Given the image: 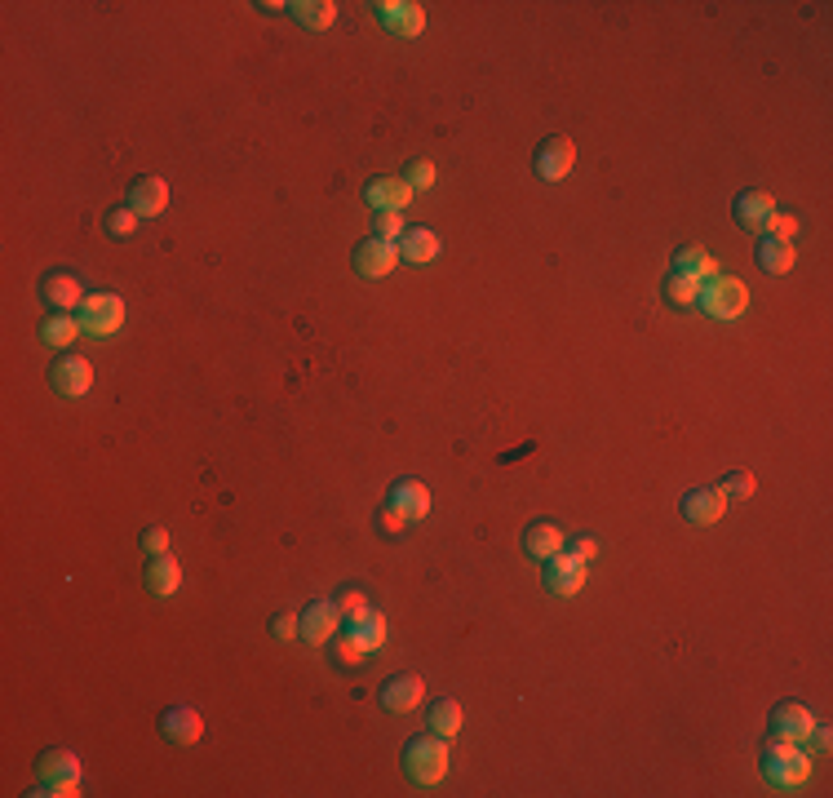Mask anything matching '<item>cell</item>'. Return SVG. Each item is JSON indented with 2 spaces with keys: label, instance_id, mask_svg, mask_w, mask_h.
I'll use <instances>...</instances> for the list:
<instances>
[{
  "label": "cell",
  "instance_id": "obj_7",
  "mask_svg": "<svg viewBox=\"0 0 833 798\" xmlns=\"http://www.w3.org/2000/svg\"><path fill=\"white\" fill-rule=\"evenodd\" d=\"M585 577H590V564H581V559H572L568 550H559L554 559H545V586H550V595H577L585 586Z\"/></svg>",
  "mask_w": 833,
  "mask_h": 798
},
{
  "label": "cell",
  "instance_id": "obj_40",
  "mask_svg": "<svg viewBox=\"0 0 833 798\" xmlns=\"http://www.w3.org/2000/svg\"><path fill=\"white\" fill-rule=\"evenodd\" d=\"M807 741H811V750H816V754H829V745H833V732H829V728H811V736H807Z\"/></svg>",
  "mask_w": 833,
  "mask_h": 798
},
{
  "label": "cell",
  "instance_id": "obj_32",
  "mask_svg": "<svg viewBox=\"0 0 833 798\" xmlns=\"http://www.w3.org/2000/svg\"><path fill=\"white\" fill-rule=\"evenodd\" d=\"M333 657H337V665H346V670H355V665H364V657H368V652H364V643H359L355 634L346 630V639H342V643H337V648H333Z\"/></svg>",
  "mask_w": 833,
  "mask_h": 798
},
{
  "label": "cell",
  "instance_id": "obj_26",
  "mask_svg": "<svg viewBox=\"0 0 833 798\" xmlns=\"http://www.w3.org/2000/svg\"><path fill=\"white\" fill-rule=\"evenodd\" d=\"M674 271H687V275H696V280H714V275H718V262L709 258L701 244H687V249H678Z\"/></svg>",
  "mask_w": 833,
  "mask_h": 798
},
{
  "label": "cell",
  "instance_id": "obj_2",
  "mask_svg": "<svg viewBox=\"0 0 833 798\" xmlns=\"http://www.w3.org/2000/svg\"><path fill=\"white\" fill-rule=\"evenodd\" d=\"M448 763H452V750L444 736H417L404 750V767L417 785H439L448 776Z\"/></svg>",
  "mask_w": 833,
  "mask_h": 798
},
{
  "label": "cell",
  "instance_id": "obj_14",
  "mask_svg": "<svg viewBox=\"0 0 833 798\" xmlns=\"http://www.w3.org/2000/svg\"><path fill=\"white\" fill-rule=\"evenodd\" d=\"M572 165H577V147H572V138H550L537 156V173L545 182H563L572 173Z\"/></svg>",
  "mask_w": 833,
  "mask_h": 798
},
{
  "label": "cell",
  "instance_id": "obj_1",
  "mask_svg": "<svg viewBox=\"0 0 833 798\" xmlns=\"http://www.w3.org/2000/svg\"><path fill=\"white\" fill-rule=\"evenodd\" d=\"M763 776L771 785H776L780 794H794L798 785H807L811 781V759H807V750L794 741H780V736H771V745H767V759H763Z\"/></svg>",
  "mask_w": 833,
  "mask_h": 798
},
{
  "label": "cell",
  "instance_id": "obj_27",
  "mask_svg": "<svg viewBox=\"0 0 833 798\" xmlns=\"http://www.w3.org/2000/svg\"><path fill=\"white\" fill-rule=\"evenodd\" d=\"M351 634H355L359 643H364V652H377V648H386L390 626H386V617H382V612H368L364 621H351Z\"/></svg>",
  "mask_w": 833,
  "mask_h": 798
},
{
  "label": "cell",
  "instance_id": "obj_28",
  "mask_svg": "<svg viewBox=\"0 0 833 798\" xmlns=\"http://www.w3.org/2000/svg\"><path fill=\"white\" fill-rule=\"evenodd\" d=\"M430 732L444 736V741H452V736L461 732V705L452 701V697H444V701L430 705Z\"/></svg>",
  "mask_w": 833,
  "mask_h": 798
},
{
  "label": "cell",
  "instance_id": "obj_3",
  "mask_svg": "<svg viewBox=\"0 0 833 798\" xmlns=\"http://www.w3.org/2000/svg\"><path fill=\"white\" fill-rule=\"evenodd\" d=\"M701 306L714 320H740L749 311V289L736 275H714V280L701 284Z\"/></svg>",
  "mask_w": 833,
  "mask_h": 798
},
{
  "label": "cell",
  "instance_id": "obj_11",
  "mask_svg": "<svg viewBox=\"0 0 833 798\" xmlns=\"http://www.w3.org/2000/svg\"><path fill=\"white\" fill-rule=\"evenodd\" d=\"M40 781L45 785H63L67 798H76L80 794V759L71 750H49L45 759H40Z\"/></svg>",
  "mask_w": 833,
  "mask_h": 798
},
{
  "label": "cell",
  "instance_id": "obj_38",
  "mask_svg": "<svg viewBox=\"0 0 833 798\" xmlns=\"http://www.w3.org/2000/svg\"><path fill=\"white\" fill-rule=\"evenodd\" d=\"M142 546L151 550V555H169V528H147V537H142Z\"/></svg>",
  "mask_w": 833,
  "mask_h": 798
},
{
  "label": "cell",
  "instance_id": "obj_21",
  "mask_svg": "<svg viewBox=\"0 0 833 798\" xmlns=\"http://www.w3.org/2000/svg\"><path fill=\"white\" fill-rule=\"evenodd\" d=\"M771 213H776V200H771L767 191H745V196L736 200V222L749 231H767Z\"/></svg>",
  "mask_w": 833,
  "mask_h": 798
},
{
  "label": "cell",
  "instance_id": "obj_31",
  "mask_svg": "<svg viewBox=\"0 0 833 798\" xmlns=\"http://www.w3.org/2000/svg\"><path fill=\"white\" fill-rule=\"evenodd\" d=\"M718 488H723V497H727V501H749L758 484H754V475H749V470H736V475H727Z\"/></svg>",
  "mask_w": 833,
  "mask_h": 798
},
{
  "label": "cell",
  "instance_id": "obj_17",
  "mask_svg": "<svg viewBox=\"0 0 833 798\" xmlns=\"http://www.w3.org/2000/svg\"><path fill=\"white\" fill-rule=\"evenodd\" d=\"M390 510H399L404 519H426L430 515V488L417 484V479H399L395 488H390Z\"/></svg>",
  "mask_w": 833,
  "mask_h": 798
},
{
  "label": "cell",
  "instance_id": "obj_13",
  "mask_svg": "<svg viewBox=\"0 0 833 798\" xmlns=\"http://www.w3.org/2000/svg\"><path fill=\"white\" fill-rule=\"evenodd\" d=\"M160 732L169 736L173 745H195L204 736V719L200 710H191V705H169L160 719Z\"/></svg>",
  "mask_w": 833,
  "mask_h": 798
},
{
  "label": "cell",
  "instance_id": "obj_29",
  "mask_svg": "<svg viewBox=\"0 0 833 798\" xmlns=\"http://www.w3.org/2000/svg\"><path fill=\"white\" fill-rule=\"evenodd\" d=\"M701 284L705 280H696V275L674 271L670 280H665V298H670L674 306H696V302H701Z\"/></svg>",
  "mask_w": 833,
  "mask_h": 798
},
{
  "label": "cell",
  "instance_id": "obj_15",
  "mask_svg": "<svg viewBox=\"0 0 833 798\" xmlns=\"http://www.w3.org/2000/svg\"><path fill=\"white\" fill-rule=\"evenodd\" d=\"M364 200L373 204L377 213H404L408 200H413V187L404 178H373L364 191Z\"/></svg>",
  "mask_w": 833,
  "mask_h": 798
},
{
  "label": "cell",
  "instance_id": "obj_39",
  "mask_svg": "<svg viewBox=\"0 0 833 798\" xmlns=\"http://www.w3.org/2000/svg\"><path fill=\"white\" fill-rule=\"evenodd\" d=\"M563 550H568L572 559H581V564H590V559L599 555V541H594V537H577L572 546H563Z\"/></svg>",
  "mask_w": 833,
  "mask_h": 798
},
{
  "label": "cell",
  "instance_id": "obj_10",
  "mask_svg": "<svg viewBox=\"0 0 833 798\" xmlns=\"http://www.w3.org/2000/svg\"><path fill=\"white\" fill-rule=\"evenodd\" d=\"M727 506L732 501L723 497V488H692V493L683 497V515H687V524H701V528H709V524H718V519L727 515Z\"/></svg>",
  "mask_w": 833,
  "mask_h": 798
},
{
  "label": "cell",
  "instance_id": "obj_16",
  "mask_svg": "<svg viewBox=\"0 0 833 798\" xmlns=\"http://www.w3.org/2000/svg\"><path fill=\"white\" fill-rule=\"evenodd\" d=\"M89 386H94V364H89V360L67 355V360L54 364V391L80 399V395H89Z\"/></svg>",
  "mask_w": 833,
  "mask_h": 798
},
{
  "label": "cell",
  "instance_id": "obj_4",
  "mask_svg": "<svg viewBox=\"0 0 833 798\" xmlns=\"http://www.w3.org/2000/svg\"><path fill=\"white\" fill-rule=\"evenodd\" d=\"M76 320H80V329L94 333V337H116L120 324H125V302H120L116 293H89V298L80 302Z\"/></svg>",
  "mask_w": 833,
  "mask_h": 798
},
{
  "label": "cell",
  "instance_id": "obj_6",
  "mask_svg": "<svg viewBox=\"0 0 833 798\" xmlns=\"http://www.w3.org/2000/svg\"><path fill=\"white\" fill-rule=\"evenodd\" d=\"M399 262H404L399 258V244L382 240V235H373V240H364L355 249V271L364 275V280H382V275H390Z\"/></svg>",
  "mask_w": 833,
  "mask_h": 798
},
{
  "label": "cell",
  "instance_id": "obj_37",
  "mask_svg": "<svg viewBox=\"0 0 833 798\" xmlns=\"http://www.w3.org/2000/svg\"><path fill=\"white\" fill-rule=\"evenodd\" d=\"M408 187L413 191H426V187H435V165H430V160H417L413 169H408Z\"/></svg>",
  "mask_w": 833,
  "mask_h": 798
},
{
  "label": "cell",
  "instance_id": "obj_8",
  "mask_svg": "<svg viewBox=\"0 0 833 798\" xmlns=\"http://www.w3.org/2000/svg\"><path fill=\"white\" fill-rule=\"evenodd\" d=\"M337 626H342V608H337V599H320L302 612V639L311 643V648H320V643L333 639Z\"/></svg>",
  "mask_w": 833,
  "mask_h": 798
},
{
  "label": "cell",
  "instance_id": "obj_5",
  "mask_svg": "<svg viewBox=\"0 0 833 798\" xmlns=\"http://www.w3.org/2000/svg\"><path fill=\"white\" fill-rule=\"evenodd\" d=\"M373 9H377V23L404 40H417L426 32V9L413 5V0H382V5H373Z\"/></svg>",
  "mask_w": 833,
  "mask_h": 798
},
{
  "label": "cell",
  "instance_id": "obj_23",
  "mask_svg": "<svg viewBox=\"0 0 833 798\" xmlns=\"http://www.w3.org/2000/svg\"><path fill=\"white\" fill-rule=\"evenodd\" d=\"M399 258H404V262H417V266L435 262V258H439V235H435V231H421V227H408V231H404V240H399Z\"/></svg>",
  "mask_w": 833,
  "mask_h": 798
},
{
  "label": "cell",
  "instance_id": "obj_19",
  "mask_svg": "<svg viewBox=\"0 0 833 798\" xmlns=\"http://www.w3.org/2000/svg\"><path fill=\"white\" fill-rule=\"evenodd\" d=\"M421 697H426V683H421L417 674H395V679L382 688V705H386V710H395V714L417 710Z\"/></svg>",
  "mask_w": 833,
  "mask_h": 798
},
{
  "label": "cell",
  "instance_id": "obj_12",
  "mask_svg": "<svg viewBox=\"0 0 833 798\" xmlns=\"http://www.w3.org/2000/svg\"><path fill=\"white\" fill-rule=\"evenodd\" d=\"M129 209L138 213V218H160L164 209H169V182L164 178H138L129 187Z\"/></svg>",
  "mask_w": 833,
  "mask_h": 798
},
{
  "label": "cell",
  "instance_id": "obj_20",
  "mask_svg": "<svg viewBox=\"0 0 833 798\" xmlns=\"http://www.w3.org/2000/svg\"><path fill=\"white\" fill-rule=\"evenodd\" d=\"M563 546H568V537H563V528L550 524V519H541V524H532L523 532V550H528L532 559H554Z\"/></svg>",
  "mask_w": 833,
  "mask_h": 798
},
{
  "label": "cell",
  "instance_id": "obj_35",
  "mask_svg": "<svg viewBox=\"0 0 833 798\" xmlns=\"http://www.w3.org/2000/svg\"><path fill=\"white\" fill-rule=\"evenodd\" d=\"M404 213H377V235H382V240H404Z\"/></svg>",
  "mask_w": 833,
  "mask_h": 798
},
{
  "label": "cell",
  "instance_id": "obj_33",
  "mask_svg": "<svg viewBox=\"0 0 833 798\" xmlns=\"http://www.w3.org/2000/svg\"><path fill=\"white\" fill-rule=\"evenodd\" d=\"M107 231L125 240V235H133V231H138V213H133L129 204H125V209H111V213H107Z\"/></svg>",
  "mask_w": 833,
  "mask_h": 798
},
{
  "label": "cell",
  "instance_id": "obj_30",
  "mask_svg": "<svg viewBox=\"0 0 833 798\" xmlns=\"http://www.w3.org/2000/svg\"><path fill=\"white\" fill-rule=\"evenodd\" d=\"M80 333H85V329H80V320H71L67 311H58L54 320H45V329H40V337H45V346H71Z\"/></svg>",
  "mask_w": 833,
  "mask_h": 798
},
{
  "label": "cell",
  "instance_id": "obj_42",
  "mask_svg": "<svg viewBox=\"0 0 833 798\" xmlns=\"http://www.w3.org/2000/svg\"><path fill=\"white\" fill-rule=\"evenodd\" d=\"M382 524H386V532H399V528L408 524V519L399 515V510H390V506H386V510H382Z\"/></svg>",
  "mask_w": 833,
  "mask_h": 798
},
{
  "label": "cell",
  "instance_id": "obj_41",
  "mask_svg": "<svg viewBox=\"0 0 833 798\" xmlns=\"http://www.w3.org/2000/svg\"><path fill=\"white\" fill-rule=\"evenodd\" d=\"M271 630L280 634V639H293V634L302 630V626H297V617H275V621H271Z\"/></svg>",
  "mask_w": 833,
  "mask_h": 798
},
{
  "label": "cell",
  "instance_id": "obj_9",
  "mask_svg": "<svg viewBox=\"0 0 833 798\" xmlns=\"http://www.w3.org/2000/svg\"><path fill=\"white\" fill-rule=\"evenodd\" d=\"M811 728H816V714H811L807 705H798V701H785V705H776V714H771V732H776L780 741L807 745Z\"/></svg>",
  "mask_w": 833,
  "mask_h": 798
},
{
  "label": "cell",
  "instance_id": "obj_22",
  "mask_svg": "<svg viewBox=\"0 0 833 798\" xmlns=\"http://www.w3.org/2000/svg\"><path fill=\"white\" fill-rule=\"evenodd\" d=\"M289 14L306 27V32H328V27L337 23V5H333V0H293Z\"/></svg>",
  "mask_w": 833,
  "mask_h": 798
},
{
  "label": "cell",
  "instance_id": "obj_24",
  "mask_svg": "<svg viewBox=\"0 0 833 798\" xmlns=\"http://www.w3.org/2000/svg\"><path fill=\"white\" fill-rule=\"evenodd\" d=\"M147 586H151V595H160V599L178 595V586H182V568H178V559H173V555H156V559H151V568H147Z\"/></svg>",
  "mask_w": 833,
  "mask_h": 798
},
{
  "label": "cell",
  "instance_id": "obj_36",
  "mask_svg": "<svg viewBox=\"0 0 833 798\" xmlns=\"http://www.w3.org/2000/svg\"><path fill=\"white\" fill-rule=\"evenodd\" d=\"M767 235L771 240H794L798 235V218H789V213H771V222H767Z\"/></svg>",
  "mask_w": 833,
  "mask_h": 798
},
{
  "label": "cell",
  "instance_id": "obj_18",
  "mask_svg": "<svg viewBox=\"0 0 833 798\" xmlns=\"http://www.w3.org/2000/svg\"><path fill=\"white\" fill-rule=\"evenodd\" d=\"M40 293H45V302H49V306H58V311H71V306L80 311V302L89 298V293L80 289L76 275H67V271H49V275H45V284H40Z\"/></svg>",
  "mask_w": 833,
  "mask_h": 798
},
{
  "label": "cell",
  "instance_id": "obj_34",
  "mask_svg": "<svg viewBox=\"0 0 833 798\" xmlns=\"http://www.w3.org/2000/svg\"><path fill=\"white\" fill-rule=\"evenodd\" d=\"M337 608H342V617H346V621H364L368 612H373V608H368V599L359 595V590H346V595L337 599Z\"/></svg>",
  "mask_w": 833,
  "mask_h": 798
},
{
  "label": "cell",
  "instance_id": "obj_25",
  "mask_svg": "<svg viewBox=\"0 0 833 798\" xmlns=\"http://www.w3.org/2000/svg\"><path fill=\"white\" fill-rule=\"evenodd\" d=\"M794 244H785V240H767L758 244V266H763L767 275H785V271H794Z\"/></svg>",
  "mask_w": 833,
  "mask_h": 798
}]
</instances>
